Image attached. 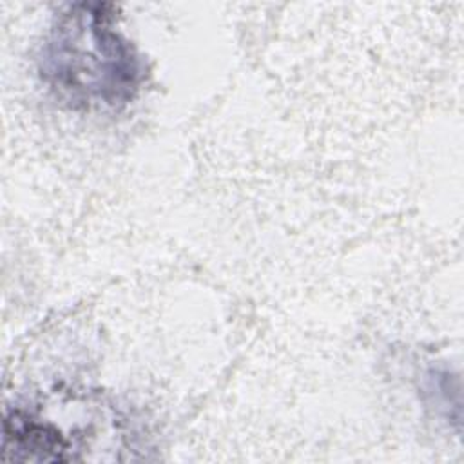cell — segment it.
Segmentation results:
<instances>
[{
  "mask_svg": "<svg viewBox=\"0 0 464 464\" xmlns=\"http://www.w3.org/2000/svg\"><path fill=\"white\" fill-rule=\"evenodd\" d=\"M38 72L49 91L76 111L121 109L143 80L134 45L118 31L105 2L67 4L44 40Z\"/></svg>",
  "mask_w": 464,
  "mask_h": 464,
  "instance_id": "obj_1",
  "label": "cell"
},
{
  "mask_svg": "<svg viewBox=\"0 0 464 464\" xmlns=\"http://www.w3.org/2000/svg\"><path fill=\"white\" fill-rule=\"evenodd\" d=\"M74 446L53 422L13 410L4 420V460L58 462L72 460Z\"/></svg>",
  "mask_w": 464,
  "mask_h": 464,
  "instance_id": "obj_2",
  "label": "cell"
}]
</instances>
